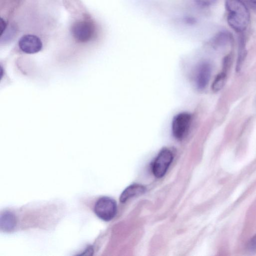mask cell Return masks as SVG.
<instances>
[{
	"label": "cell",
	"instance_id": "2",
	"mask_svg": "<svg viewBox=\"0 0 256 256\" xmlns=\"http://www.w3.org/2000/svg\"><path fill=\"white\" fill-rule=\"evenodd\" d=\"M70 32L74 40L80 43L90 40L96 34L95 24L89 18H85L74 22L71 26Z\"/></svg>",
	"mask_w": 256,
	"mask_h": 256
},
{
	"label": "cell",
	"instance_id": "16",
	"mask_svg": "<svg viewBox=\"0 0 256 256\" xmlns=\"http://www.w3.org/2000/svg\"><path fill=\"white\" fill-rule=\"evenodd\" d=\"M252 4L254 5H256V0H250Z\"/></svg>",
	"mask_w": 256,
	"mask_h": 256
},
{
	"label": "cell",
	"instance_id": "7",
	"mask_svg": "<svg viewBox=\"0 0 256 256\" xmlns=\"http://www.w3.org/2000/svg\"><path fill=\"white\" fill-rule=\"evenodd\" d=\"M212 71V66L209 62H203L198 66L195 76L196 84L198 90H203L207 86Z\"/></svg>",
	"mask_w": 256,
	"mask_h": 256
},
{
	"label": "cell",
	"instance_id": "11",
	"mask_svg": "<svg viewBox=\"0 0 256 256\" xmlns=\"http://www.w3.org/2000/svg\"><path fill=\"white\" fill-rule=\"evenodd\" d=\"M246 55V42L242 35L240 36L238 40V56L236 68L237 72H240L242 69Z\"/></svg>",
	"mask_w": 256,
	"mask_h": 256
},
{
	"label": "cell",
	"instance_id": "4",
	"mask_svg": "<svg viewBox=\"0 0 256 256\" xmlns=\"http://www.w3.org/2000/svg\"><path fill=\"white\" fill-rule=\"evenodd\" d=\"M192 122V116L188 112H183L176 114L172 124V130L174 137L179 140L185 138Z\"/></svg>",
	"mask_w": 256,
	"mask_h": 256
},
{
	"label": "cell",
	"instance_id": "5",
	"mask_svg": "<svg viewBox=\"0 0 256 256\" xmlns=\"http://www.w3.org/2000/svg\"><path fill=\"white\" fill-rule=\"evenodd\" d=\"M173 158L172 152L168 148H163L160 152L152 165V171L156 178H160L164 176Z\"/></svg>",
	"mask_w": 256,
	"mask_h": 256
},
{
	"label": "cell",
	"instance_id": "15",
	"mask_svg": "<svg viewBox=\"0 0 256 256\" xmlns=\"http://www.w3.org/2000/svg\"><path fill=\"white\" fill-rule=\"evenodd\" d=\"M248 246L250 250H256V234L250 239Z\"/></svg>",
	"mask_w": 256,
	"mask_h": 256
},
{
	"label": "cell",
	"instance_id": "9",
	"mask_svg": "<svg viewBox=\"0 0 256 256\" xmlns=\"http://www.w3.org/2000/svg\"><path fill=\"white\" fill-rule=\"evenodd\" d=\"M232 41V36L227 31H222L216 34L210 40L211 46L214 48H220L226 46Z\"/></svg>",
	"mask_w": 256,
	"mask_h": 256
},
{
	"label": "cell",
	"instance_id": "3",
	"mask_svg": "<svg viewBox=\"0 0 256 256\" xmlns=\"http://www.w3.org/2000/svg\"><path fill=\"white\" fill-rule=\"evenodd\" d=\"M94 212L101 220L109 221L112 220L116 214V203L114 199L110 197L102 196L96 202Z\"/></svg>",
	"mask_w": 256,
	"mask_h": 256
},
{
	"label": "cell",
	"instance_id": "6",
	"mask_svg": "<svg viewBox=\"0 0 256 256\" xmlns=\"http://www.w3.org/2000/svg\"><path fill=\"white\" fill-rule=\"evenodd\" d=\"M18 45L22 52L28 54L37 53L42 48L41 40L38 36L32 34L22 36L18 40Z\"/></svg>",
	"mask_w": 256,
	"mask_h": 256
},
{
	"label": "cell",
	"instance_id": "10",
	"mask_svg": "<svg viewBox=\"0 0 256 256\" xmlns=\"http://www.w3.org/2000/svg\"><path fill=\"white\" fill-rule=\"evenodd\" d=\"M16 224V220L14 214L6 211L1 214L0 217V228L4 232L12 230Z\"/></svg>",
	"mask_w": 256,
	"mask_h": 256
},
{
	"label": "cell",
	"instance_id": "14",
	"mask_svg": "<svg viewBox=\"0 0 256 256\" xmlns=\"http://www.w3.org/2000/svg\"><path fill=\"white\" fill-rule=\"evenodd\" d=\"M231 56L228 54L224 57L223 62V70L226 72L228 68L230 66L231 63Z\"/></svg>",
	"mask_w": 256,
	"mask_h": 256
},
{
	"label": "cell",
	"instance_id": "12",
	"mask_svg": "<svg viewBox=\"0 0 256 256\" xmlns=\"http://www.w3.org/2000/svg\"><path fill=\"white\" fill-rule=\"evenodd\" d=\"M226 80V72L222 71L218 74L215 78L212 88L213 91L216 92L222 88Z\"/></svg>",
	"mask_w": 256,
	"mask_h": 256
},
{
	"label": "cell",
	"instance_id": "8",
	"mask_svg": "<svg viewBox=\"0 0 256 256\" xmlns=\"http://www.w3.org/2000/svg\"><path fill=\"white\" fill-rule=\"evenodd\" d=\"M146 188L140 184H132L127 187L122 193L120 200L125 202L129 199L142 194L146 192Z\"/></svg>",
	"mask_w": 256,
	"mask_h": 256
},
{
	"label": "cell",
	"instance_id": "13",
	"mask_svg": "<svg viewBox=\"0 0 256 256\" xmlns=\"http://www.w3.org/2000/svg\"><path fill=\"white\" fill-rule=\"evenodd\" d=\"M194 2L201 7H208L214 4L217 0H194Z\"/></svg>",
	"mask_w": 256,
	"mask_h": 256
},
{
	"label": "cell",
	"instance_id": "1",
	"mask_svg": "<svg viewBox=\"0 0 256 256\" xmlns=\"http://www.w3.org/2000/svg\"><path fill=\"white\" fill-rule=\"evenodd\" d=\"M225 6L228 12L227 20L236 32L242 33L247 28L250 18V12L242 0H226Z\"/></svg>",
	"mask_w": 256,
	"mask_h": 256
}]
</instances>
